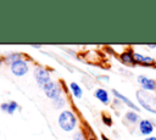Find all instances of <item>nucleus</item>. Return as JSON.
Returning a JSON list of instances; mask_svg holds the SVG:
<instances>
[{
    "instance_id": "nucleus-1",
    "label": "nucleus",
    "mask_w": 156,
    "mask_h": 140,
    "mask_svg": "<svg viewBox=\"0 0 156 140\" xmlns=\"http://www.w3.org/2000/svg\"><path fill=\"white\" fill-rule=\"evenodd\" d=\"M136 101L140 107H143L145 111L156 114V94L152 91H146L143 89L136 90L135 93Z\"/></svg>"
},
{
    "instance_id": "nucleus-2",
    "label": "nucleus",
    "mask_w": 156,
    "mask_h": 140,
    "mask_svg": "<svg viewBox=\"0 0 156 140\" xmlns=\"http://www.w3.org/2000/svg\"><path fill=\"white\" fill-rule=\"evenodd\" d=\"M58 124L65 131H71L77 124V118L72 111H63L58 116Z\"/></svg>"
},
{
    "instance_id": "nucleus-3",
    "label": "nucleus",
    "mask_w": 156,
    "mask_h": 140,
    "mask_svg": "<svg viewBox=\"0 0 156 140\" xmlns=\"http://www.w3.org/2000/svg\"><path fill=\"white\" fill-rule=\"evenodd\" d=\"M43 90L45 93V95L49 97V99H56L58 96H61V88L57 85V83L55 82H50L48 83L46 85L43 86Z\"/></svg>"
},
{
    "instance_id": "nucleus-4",
    "label": "nucleus",
    "mask_w": 156,
    "mask_h": 140,
    "mask_svg": "<svg viewBox=\"0 0 156 140\" xmlns=\"http://www.w3.org/2000/svg\"><path fill=\"white\" fill-rule=\"evenodd\" d=\"M34 78L37 80V83L43 88L44 85H46L48 83H50V74L46 69L41 68V67H38L35 71H34Z\"/></svg>"
},
{
    "instance_id": "nucleus-5",
    "label": "nucleus",
    "mask_w": 156,
    "mask_h": 140,
    "mask_svg": "<svg viewBox=\"0 0 156 140\" xmlns=\"http://www.w3.org/2000/svg\"><path fill=\"white\" fill-rule=\"evenodd\" d=\"M136 82L141 85L143 90L152 91V93L156 90V80L155 79H151V78H149L146 75H138Z\"/></svg>"
},
{
    "instance_id": "nucleus-6",
    "label": "nucleus",
    "mask_w": 156,
    "mask_h": 140,
    "mask_svg": "<svg viewBox=\"0 0 156 140\" xmlns=\"http://www.w3.org/2000/svg\"><path fill=\"white\" fill-rule=\"evenodd\" d=\"M11 72L17 75V77H21V75H24L27 72H28V65L26 63V61L23 60H18L16 62H13L11 65Z\"/></svg>"
},
{
    "instance_id": "nucleus-7",
    "label": "nucleus",
    "mask_w": 156,
    "mask_h": 140,
    "mask_svg": "<svg viewBox=\"0 0 156 140\" xmlns=\"http://www.w3.org/2000/svg\"><path fill=\"white\" fill-rule=\"evenodd\" d=\"M112 94L115 95V97L116 99H118L121 102H123L124 105H127L129 108H132V111H135V112H139L140 111V108H139V106L138 105H135L130 99H128L126 95H123V94H121L119 91H117L116 89H112Z\"/></svg>"
},
{
    "instance_id": "nucleus-8",
    "label": "nucleus",
    "mask_w": 156,
    "mask_h": 140,
    "mask_svg": "<svg viewBox=\"0 0 156 140\" xmlns=\"http://www.w3.org/2000/svg\"><path fill=\"white\" fill-rule=\"evenodd\" d=\"M138 124H139V131L141 135H144V136L152 135V131L155 128H154V123L150 119H140V122Z\"/></svg>"
},
{
    "instance_id": "nucleus-9",
    "label": "nucleus",
    "mask_w": 156,
    "mask_h": 140,
    "mask_svg": "<svg viewBox=\"0 0 156 140\" xmlns=\"http://www.w3.org/2000/svg\"><path fill=\"white\" fill-rule=\"evenodd\" d=\"M134 60H135L136 65H141V66H145V67H150V66L155 65V60L152 57L141 55L139 52H134Z\"/></svg>"
},
{
    "instance_id": "nucleus-10",
    "label": "nucleus",
    "mask_w": 156,
    "mask_h": 140,
    "mask_svg": "<svg viewBox=\"0 0 156 140\" xmlns=\"http://www.w3.org/2000/svg\"><path fill=\"white\" fill-rule=\"evenodd\" d=\"M119 60L122 63L127 65V66H135V60H134V51L133 50H127L123 51L119 55Z\"/></svg>"
},
{
    "instance_id": "nucleus-11",
    "label": "nucleus",
    "mask_w": 156,
    "mask_h": 140,
    "mask_svg": "<svg viewBox=\"0 0 156 140\" xmlns=\"http://www.w3.org/2000/svg\"><path fill=\"white\" fill-rule=\"evenodd\" d=\"M94 95H95V97H96L99 101H101L102 103H105V105L110 103V96H108V93H107L105 89H102V88L95 89Z\"/></svg>"
},
{
    "instance_id": "nucleus-12",
    "label": "nucleus",
    "mask_w": 156,
    "mask_h": 140,
    "mask_svg": "<svg viewBox=\"0 0 156 140\" xmlns=\"http://www.w3.org/2000/svg\"><path fill=\"white\" fill-rule=\"evenodd\" d=\"M124 121L128 122V123H130V124H135V123H139V122H140V117H139L138 112L130 110V111L126 112V114H124Z\"/></svg>"
},
{
    "instance_id": "nucleus-13",
    "label": "nucleus",
    "mask_w": 156,
    "mask_h": 140,
    "mask_svg": "<svg viewBox=\"0 0 156 140\" xmlns=\"http://www.w3.org/2000/svg\"><path fill=\"white\" fill-rule=\"evenodd\" d=\"M69 88H71V91H72V94H73V96H74L76 99H80V97H82L83 91H82L80 86H79L77 83H74V82H73V83H71Z\"/></svg>"
},
{
    "instance_id": "nucleus-14",
    "label": "nucleus",
    "mask_w": 156,
    "mask_h": 140,
    "mask_svg": "<svg viewBox=\"0 0 156 140\" xmlns=\"http://www.w3.org/2000/svg\"><path fill=\"white\" fill-rule=\"evenodd\" d=\"M17 108H18L17 102H16V101H10V102H9V107H7V113L12 114Z\"/></svg>"
},
{
    "instance_id": "nucleus-15",
    "label": "nucleus",
    "mask_w": 156,
    "mask_h": 140,
    "mask_svg": "<svg viewBox=\"0 0 156 140\" xmlns=\"http://www.w3.org/2000/svg\"><path fill=\"white\" fill-rule=\"evenodd\" d=\"M54 105H55V107L61 108V107L65 105V99H63V97H61V96H58V97L54 99Z\"/></svg>"
},
{
    "instance_id": "nucleus-16",
    "label": "nucleus",
    "mask_w": 156,
    "mask_h": 140,
    "mask_svg": "<svg viewBox=\"0 0 156 140\" xmlns=\"http://www.w3.org/2000/svg\"><path fill=\"white\" fill-rule=\"evenodd\" d=\"M102 122H104L106 125H108V127L112 125V118H111L108 114H106V113H102Z\"/></svg>"
},
{
    "instance_id": "nucleus-17",
    "label": "nucleus",
    "mask_w": 156,
    "mask_h": 140,
    "mask_svg": "<svg viewBox=\"0 0 156 140\" xmlns=\"http://www.w3.org/2000/svg\"><path fill=\"white\" fill-rule=\"evenodd\" d=\"M73 140H87L82 131H76L73 135Z\"/></svg>"
},
{
    "instance_id": "nucleus-18",
    "label": "nucleus",
    "mask_w": 156,
    "mask_h": 140,
    "mask_svg": "<svg viewBox=\"0 0 156 140\" xmlns=\"http://www.w3.org/2000/svg\"><path fill=\"white\" fill-rule=\"evenodd\" d=\"M18 60H21L20 54H11V55L9 56V61H11L12 63H13V62H16V61H18Z\"/></svg>"
},
{
    "instance_id": "nucleus-19",
    "label": "nucleus",
    "mask_w": 156,
    "mask_h": 140,
    "mask_svg": "<svg viewBox=\"0 0 156 140\" xmlns=\"http://www.w3.org/2000/svg\"><path fill=\"white\" fill-rule=\"evenodd\" d=\"M7 107H9V102H4V103H1V110H2V111L7 112Z\"/></svg>"
},
{
    "instance_id": "nucleus-20",
    "label": "nucleus",
    "mask_w": 156,
    "mask_h": 140,
    "mask_svg": "<svg viewBox=\"0 0 156 140\" xmlns=\"http://www.w3.org/2000/svg\"><path fill=\"white\" fill-rule=\"evenodd\" d=\"M100 80H105V82H108V77L107 75H99L98 77Z\"/></svg>"
},
{
    "instance_id": "nucleus-21",
    "label": "nucleus",
    "mask_w": 156,
    "mask_h": 140,
    "mask_svg": "<svg viewBox=\"0 0 156 140\" xmlns=\"http://www.w3.org/2000/svg\"><path fill=\"white\" fill-rule=\"evenodd\" d=\"M147 49H150V50L156 49V44H149V45H147Z\"/></svg>"
},
{
    "instance_id": "nucleus-22",
    "label": "nucleus",
    "mask_w": 156,
    "mask_h": 140,
    "mask_svg": "<svg viewBox=\"0 0 156 140\" xmlns=\"http://www.w3.org/2000/svg\"><path fill=\"white\" fill-rule=\"evenodd\" d=\"M144 140H156V136H154V135H150V136H146Z\"/></svg>"
},
{
    "instance_id": "nucleus-23",
    "label": "nucleus",
    "mask_w": 156,
    "mask_h": 140,
    "mask_svg": "<svg viewBox=\"0 0 156 140\" xmlns=\"http://www.w3.org/2000/svg\"><path fill=\"white\" fill-rule=\"evenodd\" d=\"M88 140H98V139H96V138L94 136V134H91V135L89 136V139H88Z\"/></svg>"
},
{
    "instance_id": "nucleus-24",
    "label": "nucleus",
    "mask_w": 156,
    "mask_h": 140,
    "mask_svg": "<svg viewBox=\"0 0 156 140\" xmlns=\"http://www.w3.org/2000/svg\"><path fill=\"white\" fill-rule=\"evenodd\" d=\"M101 138H102V140H108V139H107V138H106V135H104V134H102V135H101Z\"/></svg>"
},
{
    "instance_id": "nucleus-25",
    "label": "nucleus",
    "mask_w": 156,
    "mask_h": 140,
    "mask_svg": "<svg viewBox=\"0 0 156 140\" xmlns=\"http://www.w3.org/2000/svg\"><path fill=\"white\" fill-rule=\"evenodd\" d=\"M0 65H1V57H0Z\"/></svg>"
}]
</instances>
